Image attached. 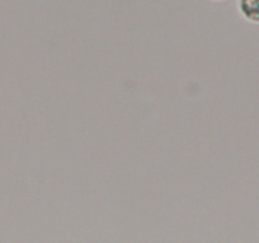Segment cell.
Here are the masks:
<instances>
[{
  "mask_svg": "<svg viewBox=\"0 0 259 243\" xmlns=\"http://www.w3.org/2000/svg\"><path fill=\"white\" fill-rule=\"evenodd\" d=\"M211 2H225V0H211Z\"/></svg>",
  "mask_w": 259,
  "mask_h": 243,
  "instance_id": "7a4b0ae2",
  "label": "cell"
},
{
  "mask_svg": "<svg viewBox=\"0 0 259 243\" xmlns=\"http://www.w3.org/2000/svg\"><path fill=\"white\" fill-rule=\"evenodd\" d=\"M236 7L241 18L249 23L259 24V0H238Z\"/></svg>",
  "mask_w": 259,
  "mask_h": 243,
  "instance_id": "6da1fadb",
  "label": "cell"
}]
</instances>
